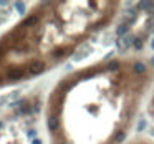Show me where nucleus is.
<instances>
[{
    "label": "nucleus",
    "mask_w": 154,
    "mask_h": 144,
    "mask_svg": "<svg viewBox=\"0 0 154 144\" xmlns=\"http://www.w3.org/2000/svg\"><path fill=\"white\" fill-rule=\"evenodd\" d=\"M134 42V38L131 35H126V36H121V38L116 40V48H118L119 51H126L129 47H131V43Z\"/></svg>",
    "instance_id": "obj_1"
},
{
    "label": "nucleus",
    "mask_w": 154,
    "mask_h": 144,
    "mask_svg": "<svg viewBox=\"0 0 154 144\" xmlns=\"http://www.w3.org/2000/svg\"><path fill=\"white\" fill-rule=\"evenodd\" d=\"M43 70H45V63L43 61H33V63H30V75H40V73H43Z\"/></svg>",
    "instance_id": "obj_2"
},
{
    "label": "nucleus",
    "mask_w": 154,
    "mask_h": 144,
    "mask_svg": "<svg viewBox=\"0 0 154 144\" xmlns=\"http://www.w3.org/2000/svg\"><path fill=\"white\" fill-rule=\"evenodd\" d=\"M123 17H124V20L131 25V22H134V20L138 18V8H126Z\"/></svg>",
    "instance_id": "obj_3"
},
{
    "label": "nucleus",
    "mask_w": 154,
    "mask_h": 144,
    "mask_svg": "<svg viewBox=\"0 0 154 144\" xmlns=\"http://www.w3.org/2000/svg\"><path fill=\"white\" fill-rule=\"evenodd\" d=\"M129 32V23L124 22V23H119L118 28H116V35H118V38H121V36H126Z\"/></svg>",
    "instance_id": "obj_4"
},
{
    "label": "nucleus",
    "mask_w": 154,
    "mask_h": 144,
    "mask_svg": "<svg viewBox=\"0 0 154 144\" xmlns=\"http://www.w3.org/2000/svg\"><path fill=\"white\" fill-rule=\"evenodd\" d=\"M139 10H146V12H151L154 7V2H151V0H143V2H139Z\"/></svg>",
    "instance_id": "obj_5"
},
{
    "label": "nucleus",
    "mask_w": 154,
    "mask_h": 144,
    "mask_svg": "<svg viewBox=\"0 0 154 144\" xmlns=\"http://www.w3.org/2000/svg\"><path fill=\"white\" fill-rule=\"evenodd\" d=\"M47 124H48V129H50V131H57L60 122H58V118H57V116H50Z\"/></svg>",
    "instance_id": "obj_6"
},
{
    "label": "nucleus",
    "mask_w": 154,
    "mask_h": 144,
    "mask_svg": "<svg viewBox=\"0 0 154 144\" xmlns=\"http://www.w3.org/2000/svg\"><path fill=\"white\" fill-rule=\"evenodd\" d=\"M8 76H10L12 79H18V78H22V76H23V70H10Z\"/></svg>",
    "instance_id": "obj_7"
},
{
    "label": "nucleus",
    "mask_w": 154,
    "mask_h": 144,
    "mask_svg": "<svg viewBox=\"0 0 154 144\" xmlns=\"http://www.w3.org/2000/svg\"><path fill=\"white\" fill-rule=\"evenodd\" d=\"M36 22H38V17H36V15H32V17H28L25 22H23V25H25V27H32V25H35Z\"/></svg>",
    "instance_id": "obj_8"
},
{
    "label": "nucleus",
    "mask_w": 154,
    "mask_h": 144,
    "mask_svg": "<svg viewBox=\"0 0 154 144\" xmlns=\"http://www.w3.org/2000/svg\"><path fill=\"white\" fill-rule=\"evenodd\" d=\"M133 47L136 48V50H141V48H143V38H139V36H134Z\"/></svg>",
    "instance_id": "obj_9"
},
{
    "label": "nucleus",
    "mask_w": 154,
    "mask_h": 144,
    "mask_svg": "<svg viewBox=\"0 0 154 144\" xmlns=\"http://www.w3.org/2000/svg\"><path fill=\"white\" fill-rule=\"evenodd\" d=\"M15 8H17V12L20 15L25 13V4H22V2H15Z\"/></svg>",
    "instance_id": "obj_10"
},
{
    "label": "nucleus",
    "mask_w": 154,
    "mask_h": 144,
    "mask_svg": "<svg viewBox=\"0 0 154 144\" xmlns=\"http://www.w3.org/2000/svg\"><path fill=\"white\" fill-rule=\"evenodd\" d=\"M144 70H146L144 63H134V71L136 73H144Z\"/></svg>",
    "instance_id": "obj_11"
},
{
    "label": "nucleus",
    "mask_w": 154,
    "mask_h": 144,
    "mask_svg": "<svg viewBox=\"0 0 154 144\" xmlns=\"http://www.w3.org/2000/svg\"><path fill=\"white\" fill-rule=\"evenodd\" d=\"M124 139H126V134L123 133V131H119V133H116V136H115V141H116V143H123Z\"/></svg>",
    "instance_id": "obj_12"
},
{
    "label": "nucleus",
    "mask_w": 154,
    "mask_h": 144,
    "mask_svg": "<svg viewBox=\"0 0 154 144\" xmlns=\"http://www.w3.org/2000/svg\"><path fill=\"white\" fill-rule=\"evenodd\" d=\"M108 68H109V70H118L119 65L116 63V61H111V63H108Z\"/></svg>",
    "instance_id": "obj_13"
},
{
    "label": "nucleus",
    "mask_w": 154,
    "mask_h": 144,
    "mask_svg": "<svg viewBox=\"0 0 154 144\" xmlns=\"http://www.w3.org/2000/svg\"><path fill=\"white\" fill-rule=\"evenodd\" d=\"M144 126H146V122H144V121H139V126H138V131H144Z\"/></svg>",
    "instance_id": "obj_14"
},
{
    "label": "nucleus",
    "mask_w": 154,
    "mask_h": 144,
    "mask_svg": "<svg viewBox=\"0 0 154 144\" xmlns=\"http://www.w3.org/2000/svg\"><path fill=\"white\" fill-rule=\"evenodd\" d=\"M149 25L154 27V15H151V17H149Z\"/></svg>",
    "instance_id": "obj_15"
},
{
    "label": "nucleus",
    "mask_w": 154,
    "mask_h": 144,
    "mask_svg": "<svg viewBox=\"0 0 154 144\" xmlns=\"http://www.w3.org/2000/svg\"><path fill=\"white\" fill-rule=\"evenodd\" d=\"M32 144H42V141H40V139H33Z\"/></svg>",
    "instance_id": "obj_16"
},
{
    "label": "nucleus",
    "mask_w": 154,
    "mask_h": 144,
    "mask_svg": "<svg viewBox=\"0 0 154 144\" xmlns=\"http://www.w3.org/2000/svg\"><path fill=\"white\" fill-rule=\"evenodd\" d=\"M149 13H151V15H154V7H153V10H151V12H149Z\"/></svg>",
    "instance_id": "obj_17"
},
{
    "label": "nucleus",
    "mask_w": 154,
    "mask_h": 144,
    "mask_svg": "<svg viewBox=\"0 0 154 144\" xmlns=\"http://www.w3.org/2000/svg\"><path fill=\"white\" fill-rule=\"evenodd\" d=\"M151 65H153V66H154V58H153V60H151Z\"/></svg>",
    "instance_id": "obj_18"
},
{
    "label": "nucleus",
    "mask_w": 154,
    "mask_h": 144,
    "mask_svg": "<svg viewBox=\"0 0 154 144\" xmlns=\"http://www.w3.org/2000/svg\"><path fill=\"white\" fill-rule=\"evenodd\" d=\"M151 45H153V48H154V40H153V43H151Z\"/></svg>",
    "instance_id": "obj_19"
},
{
    "label": "nucleus",
    "mask_w": 154,
    "mask_h": 144,
    "mask_svg": "<svg viewBox=\"0 0 154 144\" xmlns=\"http://www.w3.org/2000/svg\"><path fill=\"white\" fill-rule=\"evenodd\" d=\"M0 128H2V122H0Z\"/></svg>",
    "instance_id": "obj_20"
}]
</instances>
